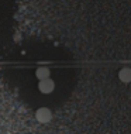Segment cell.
Returning <instances> with one entry per match:
<instances>
[{
	"label": "cell",
	"mask_w": 131,
	"mask_h": 134,
	"mask_svg": "<svg viewBox=\"0 0 131 134\" xmlns=\"http://www.w3.org/2000/svg\"><path fill=\"white\" fill-rule=\"evenodd\" d=\"M35 119H37V121L45 124V123L51 121V119H52V113H51V110L48 107H39L38 110L35 111Z\"/></svg>",
	"instance_id": "6da1fadb"
},
{
	"label": "cell",
	"mask_w": 131,
	"mask_h": 134,
	"mask_svg": "<svg viewBox=\"0 0 131 134\" xmlns=\"http://www.w3.org/2000/svg\"><path fill=\"white\" fill-rule=\"evenodd\" d=\"M38 89H39L41 93H44V95H48V93H51L54 89H55V82H54L51 78L44 79V81H39Z\"/></svg>",
	"instance_id": "7a4b0ae2"
},
{
	"label": "cell",
	"mask_w": 131,
	"mask_h": 134,
	"mask_svg": "<svg viewBox=\"0 0 131 134\" xmlns=\"http://www.w3.org/2000/svg\"><path fill=\"white\" fill-rule=\"evenodd\" d=\"M118 78L121 82L124 83H130L131 82V68H123L121 71L118 72Z\"/></svg>",
	"instance_id": "3957f363"
},
{
	"label": "cell",
	"mask_w": 131,
	"mask_h": 134,
	"mask_svg": "<svg viewBox=\"0 0 131 134\" xmlns=\"http://www.w3.org/2000/svg\"><path fill=\"white\" fill-rule=\"evenodd\" d=\"M49 75H51V71L45 66H39V68H37V71H35V76H37V79H39V81L48 79Z\"/></svg>",
	"instance_id": "277c9868"
}]
</instances>
